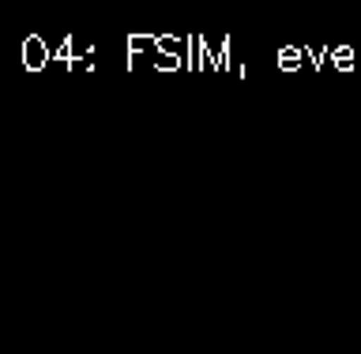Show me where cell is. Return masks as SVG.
<instances>
[{
	"mask_svg": "<svg viewBox=\"0 0 361 354\" xmlns=\"http://www.w3.org/2000/svg\"><path fill=\"white\" fill-rule=\"evenodd\" d=\"M275 64H279V72H301V68H309V57H305V45H279V53H275Z\"/></svg>",
	"mask_w": 361,
	"mask_h": 354,
	"instance_id": "3",
	"label": "cell"
},
{
	"mask_svg": "<svg viewBox=\"0 0 361 354\" xmlns=\"http://www.w3.org/2000/svg\"><path fill=\"white\" fill-rule=\"evenodd\" d=\"M357 57H361V49H357Z\"/></svg>",
	"mask_w": 361,
	"mask_h": 354,
	"instance_id": "7",
	"label": "cell"
},
{
	"mask_svg": "<svg viewBox=\"0 0 361 354\" xmlns=\"http://www.w3.org/2000/svg\"><path fill=\"white\" fill-rule=\"evenodd\" d=\"M140 53H154L151 34H128V68H135V57Z\"/></svg>",
	"mask_w": 361,
	"mask_h": 354,
	"instance_id": "5",
	"label": "cell"
},
{
	"mask_svg": "<svg viewBox=\"0 0 361 354\" xmlns=\"http://www.w3.org/2000/svg\"><path fill=\"white\" fill-rule=\"evenodd\" d=\"M19 61H23V68H27V72H45V64L53 61V49L45 45V38H38V34H30V38H23Z\"/></svg>",
	"mask_w": 361,
	"mask_h": 354,
	"instance_id": "1",
	"label": "cell"
},
{
	"mask_svg": "<svg viewBox=\"0 0 361 354\" xmlns=\"http://www.w3.org/2000/svg\"><path fill=\"white\" fill-rule=\"evenodd\" d=\"M327 64H331L335 72H357L361 68L357 45H327Z\"/></svg>",
	"mask_w": 361,
	"mask_h": 354,
	"instance_id": "2",
	"label": "cell"
},
{
	"mask_svg": "<svg viewBox=\"0 0 361 354\" xmlns=\"http://www.w3.org/2000/svg\"><path fill=\"white\" fill-rule=\"evenodd\" d=\"M154 68H158V72H180L185 64H180L177 57H162V53H154Z\"/></svg>",
	"mask_w": 361,
	"mask_h": 354,
	"instance_id": "6",
	"label": "cell"
},
{
	"mask_svg": "<svg viewBox=\"0 0 361 354\" xmlns=\"http://www.w3.org/2000/svg\"><path fill=\"white\" fill-rule=\"evenodd\" d=\"M154 53L177 57V61L188 68V38H177V34H158V38H154Z\"/></svg>",
	"mask_w": 361,
	"mask_h": 354,
	"instance_id": "4",
	"label": "cell"
}]
</instances>
